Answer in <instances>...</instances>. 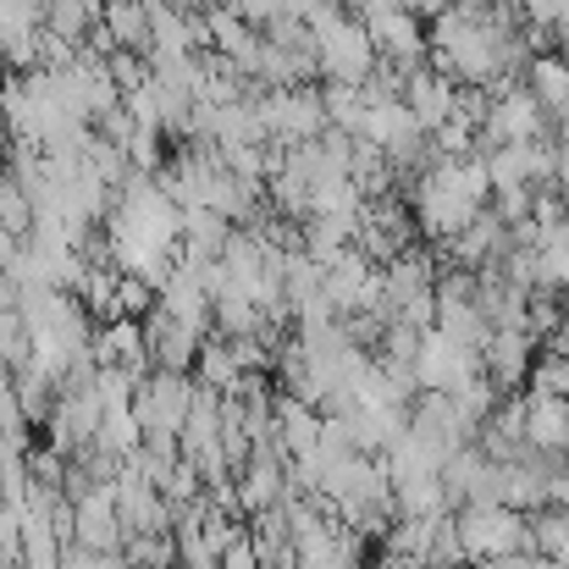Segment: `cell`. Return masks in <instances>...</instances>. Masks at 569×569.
I'll return each mask as SVG.
<instances>
[{"label":"cell","mask_w":569,"mask_h":569,"mask_svg":"<svg viewBox=\"0 0 569 569\" xmlns=\"http://www.w3.org/2000/svg\"><path fill=\"white\" fill-rule=\"evenodd\" d=\"M403 106H409V117L420 122V133L431 139V133L459 111V83H453V78H442L437 67H420V72H409V78H403Z\"/></svg>","instance_id":"cell-11"},{"label":"cell","mask_w":569,"mask_h":569,"mask_svg":"<svg viewBox=\"0 0 569 569\" xmlns=\"http://www.w3.org/2000/svg\"><path fill=\"white\" fill-rule=\"evenodd\" d=\"M476 377H487V366H481V349H470V343H453L448 332H426L420 338V355H415V387L420 392H465Z\"/></svg>","instance_id":"cell-6"},{"label":"cell","mask_w":569,"mask_h":569,"mask_svg":"<svg viewBox=\"0 0 569 569\" xmlns=\"http://www.w3.org/2000/svg\"><path fill=\"white\" fill-rule=\"evenodd\" d=\"M366 28H371V44L387 67H403V72H420L426 67V28H420V11L409 6H381V11H366Z\"/></svg>","instance_id":"cell-10"},{"label":"cell","mask_w":569,"mask_h":569,"mask_svg":"<svg viewBox=\"0 0 569 569\" xmlns=\"http://www.w3.org/2000/svg\"><path fill=\"white\" fill-rule=\"evenodd\" d=\"M526 89L542 100V111L548 117H569V56L559 50H542V56H531V67H526Z\"/></svg>","instance_id":"cell-18"},{"label":"cell","mask_w":569,"mask_h":569,"mask_svg":"<svg viewBox=\"0 0 569 569\" xmlns=\"http://www.w3.org/2000/svg\"><path fill=\"white\" fill-rule=\"evenodd\" d=\"M94 366H117V371H133V377H150V332L144 321H106L94 332Z\"/></svg>","instance_id":"cell-13"},{"label":"cell","mask_w":569,"mask_h":569,"mask_svg":"<svg viewBox=\"0 0 569 569\" xmlns=\"http://www.w3.org/2000/svg\"><path fill=\"white\" fill-rule=\"evenodd\" d=\"M22 243H28L22 232H11V227H0V271H11V266H17V254H22Z\"/></svg>","instance_id":"cell-23"},{"label":"cell","mask_w":569,"mask_h":569,"mask_svg":"<svg viewBox=\"0 0 569 569\" xmlns=\"http://www.w3.org/2000/svg\"><path fill=\"white\" fill-rule=\"evenodd\" d=\"M271 415H277V442H282L288 459L321 448V426H327V415H321L316 403H305V398H277Z\"/></svg>","instance_id":"cell-16"},{"label":"cell","mask_w":569,"mask_h":569,"mask_svg":"<svg viewBox=\"0 0 569 569\" xmlns=\"http://www.w3.org/2000/svg\"><path fill=\"white\" fill-rule=\"evenodd\" d=\"M531 387L548 398H569V355H542L531 371Z\"/></svg>","instance_id":"cell-22"},{"label":"cell","mask_w":569,"mask_h":569,"mask_svg":"<svg viewBox=\"0 0 569 569\" xmlns=\"http://www.w3.org/2000/svg\"><path fill=\"white\" fill-rule=\"evenodd\" d=\"M321 100H327V122H332L338 133L360 139V128H366V117H371V106H377L381 94L371 83H327Z\"/></svg>","instance_id":"cell-19"},{"label":"cell","mask_w":569,"mask_h":569,"mask_svg":"<svg viewBox=\"0 0 569 569\" xmlns=\"http://www.w3.org/2000/svg\"><path fill=\"white\" fill-rule=\"evenodd\" d=\"M193 392H199V381L178 377V371H150V377L139 381L133 415H139V426H144V437H150V442H183Z\"/></svg>","instance_id":"cell-5"},{"label":"cell","mask_w":569,"mask_h":569,"mask_svg":"<svg viewBox=\"0 0 569 569\" xmlns=\"http://www.w3.org/2000/svg\"><path fill=\"white\" fill-rule=\"evenodd\" d=\"M0 569H22V559H6V553H0Z\"/></svg>","instance_id":"cell-32"},{"label":"cell","mask_w":569,"mask_h":569,"mask_svg":"<svg viewBox=\"0 0 569 569\" xmlns=\"http://www.w3.org/2000/svg\"><path fill=\"white\" fill-rule=\"evenodd\" d=\"M548 122L553 117L542 111V100L526 83H509V89L492 94V111L481 122V144L487 150H498V144H531V139H548Z\"/></svg>","instance_id":"cell-8"},{"label":"cell","mask_w":569,"mask_h":569,"mask_svg":"<svg viewBox=\"0 0 569 569\" xmlns=\"http://www.w3.org/2000/svg\"><path fill=\"white\" fill-rule=\"evenodd\" d=\"M6 139H11V133H6V122H0V161H6Z\"/></svg>","instance_id":"cell-33"},{"label":"cell","mask_w":569,"mask_h":569,"mask_svg":"<svg viewBox=\"0 0 569 569\" xmlns=\"http://www.w3.org/2000/svg\"><path fill=\"white\" fill-rule=\"evenodd\" d=\"M548 343H553V355H569V310L559 316V327H553V338H548Z\"/></svg>","instance_id":"cell-28"},{"label":"cell","mask_w":569,"mask_h":569,"mask_svg":"<svg viewBox=\"0 0 569 569\" xmlns=\"http://www.w3.org/2000/svg\"><path fill=\"white\" fill-rule=\"evenodd\" d=\"M72 542L94 548V553H122L128 548V526L117 509V481H94L83 498H72Z\"/></svg>","instance_id":"cell-9"},{"label":"cell","mask_w":569,"mask_h":569,"mask_svg":"<svg viewBox=\"0 0 569 569\" xmlns=\"http://www.w3.org/2000/svg\"><path fill=\"white\" fill-rule=\"evenodd\" d=\"M150 366L156 371H178V377H189V366H199V349H204V332H193L183 321H167V316H156L150 310Z\"/></svg>","instance_id":"cell-14"},{"label":"cell","mask_w":569,"mask_h":569,"mask_svg":"<svg viewBox=\"0 0 569 569\" xmlns=\"http://www.w3.org/2000/svg\"><path fill=\"white\" fill-rule=\"evenodd\" d=\"M371 569H431L426 559H415V553H392V548H381V559Z\"/></svg>","instance_id":"cell-24"},{"label":"cell","mask_w":569,"mask_h":569,"mask_svg":"<svg viewBox=\"0 0 569 569\" xmlns=\"http://www.w3.org/2000/svg\"><path fill=\"white\" fill-rule=\"evenodd\" d=\"M299 17L316 33V56H321V78L327 83H371L377 78L381 56L371 44L366 17H349L343 6H321V0H305Z\"/></svg>","instance_id":"cell-2"},{"label":"cell","mask_w":569,"mask_h":569,"mask_svg":"<svg viewBox=\"0 0 569 569\" xmlns=\"http://www.w3.org/2000/svg\"><path fill=\"white\" fill-rule=\"evenodd\" d=\"M100 22H106V0H44V28L61 33L67 44H78V50H89Z\"/></svg>","instance_id":"cell-17"},{"label":"cell","mask_w":569,"mask_h":569,"mask_svg":"<svg viewBox=\"0 0 569 569\" xmlns=\"http://www.w3.org/2000/svg\"><path fill=\"white\" fill-rule=\"evenodd\" d=\"M492 193H542V183H553L559 172V150L553 139H531V144H498L481 156Z\"/></svg>","instance_id":"cell-7"},{"label":"cell","mask_w":569,"mask_h":569,"mask_svg":"<svg viewBox=\"0 0 569 569\" xmlns=\"http://www.w3.org/2000/svg\"><path fill=\"white\" fill-rule=\"evenodd\" d=\"M492 199V178L481 156L465 161H431L415 183H409V216L415 232H426L431 243H453Z\"/></svg>","instance_id":"cell-1"},{"label":"cell","mask_w":569,"mask_h":569,"mask_svg":"<svg viewBox=\"0 0 569 569\" xmlns=\"http://www.w3.org/2000/svg\"><path fill=\"white\" fill-rule=\"evenodd\" d=\"M106 33L117 50L150 56V6L144 0H106Z\"/></svg>","instance_id":"cell-20"},{"label":"cell","mask_w":569,"mask_h":569,"mask_svg":"<svg viewBox=\"0 0 569 569\" xmlns=\"http://www.w3.org/2000/svg\"><path fill=\"white\" fill-rule=\"evenodd\" d=\"M459 0H409V11H420V17H442V11H453Z\"/></svg>","instance_id":"cell-26"},{"label":"cell","mask_w":569,"mask_h":569,"mask_svg":"<svg viewBox=\"0 0 569 569\" xmlns=\"http://www.w3.org/2000/svg\"><path fill=\"white\" fill-rule=\"evenodd\" d=\"M221 569H260V559H254V548H249V542H238V548L221 559Z\"/></svg>","instance_id":"cell-25"},{"label":"cell","mask_w":569,"mask_h":569,"mask_svg":"<svg viewBox=\"0 0 569 569\" xmlns=\"http://www.w3.org/2000/svg\"><path fill=\"white\" fill-rule=\"evenodd\" d=\"M161 6H178V11H193V6H210V0H161Z\"/></svg>","instance_id":"cell-30"},{"label":"cell","mask_w":569,"mask_h":569,"mask_svg":"<svg viewBox=\"0 0 569 569\" xmlns=\"http://www.w3.org/2000/svg\"><path fill=\"white\" fill-rule=\"evenodd\" d=\"M349 6L366 17V11H381V6H409V0H349Z\"/></svg>","instance_id":"cell-29"},{"label":"cell","mask_w":569,"mask_h":569,"mask_svg":"<svg viewBox=\"0 0 569 569\" xmlns=\"http://www.w3.org/2000/svg\"><path fill=\"white\" fill-rule=\"evenodd\" d=\"M481 366H487V381L498 387V392H509V387H520V381L537 371V332H492L487 338V349H481Z\"/></svg>","instance_id":"cell-12"},{"label":"cell","mask_w":569,"mask_h":569,"mask_svg":"<svg viewBox=\"0 0 569 569\" xmlns=\"http://www.w3.org/2000/svg\"><path fill=\"white\" fill-rule=\"evenodd\" d=\"M526 569H565V565H553V559H531Z\"/></svg>","instance_id":"cell-31"},{"label":"cell","mask_w":569,"mask_h":569,"mask_svg":"<svg viewBox=\"0 0 569 569\" xmlns=\"http://www.w3.org/2000/svg\"><path fill=\"white\" fill-rule=\"evenodd\" d=\"M453 531H459L465 559H476L481 569L531 553V515H520L509 503H465V509H453Z\"/></svg>","instance_id":"cell-3"},{"label":"cell","mask_w":569,"mask_h":569,"mask_svg":"<svg viewBox=\"0 0 569 569\" xmlns=\"http://www.w3.org/2000/svg\"><path fill=\"white\" fill-rule=\"evenodd\" d=\"M453 569H459V565H453Z\"/></svg>","instance_id":"cell-34"},{"label":"cell","mask_w":569,"mask_h":569,"mask_svg":"<svg viewBox=\"0 0 569 569\" xmlns=\"http://www.w3.org/2000/svg\"><path fill=\"white\" fill-rule=\"evenodd\" d=\"M254 111H260L266 144H277V150H299V144H316L321 133H332L327 100H321L316 83H305V89H260Z\"/></svg>","instance_id":"cell-4"},{"label":"cell","mask_w":569,"mask_h":569,"mask_svg":"<svg viewBox=\"0 0 569 569\" xmlns=\"http://www.w3.org/2000/svg\"><path fill=\"white\" fill-rule=\"evenodd\" d=\"M531 553L569 569V509H542V515H531Z\"/></svg>","instance_id":"cell-21"},{"label":"cell","mask_w":569,"mask_h":569,"mask_svg":"<svg viewBox=\"0 0 569 569\" xmlns=\"http://www.w3.org/2000/svg\"><path fill=\"white\" fill-rule=\"evenodd\" d=\"M526 448L548 459L569 453V398H548V392L526 398Z\"/></svg>","instance_id":"cell-15"},{"label":"cell","mask_w":569,"mask_h":569,"mask_svg":"<svg viewBox=\"0 0 569 569\" xmlns=\"http://www.w3.org/2000/svg\"><path fill=\"white\" fill-rule=\"evenodd\" d=\"M553 183H559V199L569 204V144H559V172H553Z\"/></svg>","instance_id":"cell-27"}]
</instances>
